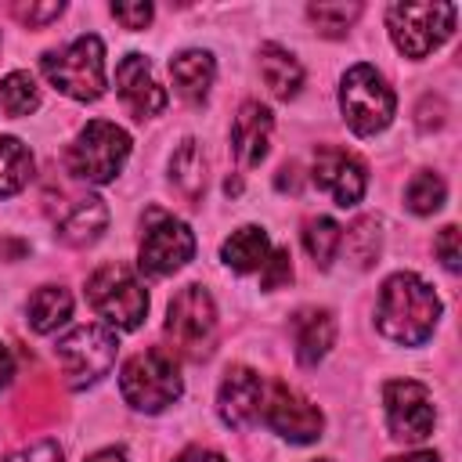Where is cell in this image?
<instances>
[{
    "label": "cell",
    "mask_w": 462,
    "mask_h": 462,
    "mask_svg": "<svg viewBox=\"0 0 462 462\" xmlns=\"http://www.w3.org/2000/svg\"><path fill=\"white\" fill-rule=\"evenodd\" d=\"M440 318V300L437 292L419 278V274H393L379 289V307H375V325L386 339L419 346L433 336Z\"/></svg>",
    "instance_id": "cell-1"
},
{
    "label": "cell",
    "mask_w": 462,
    "mask_h": 462,
    "mask_svg": "<svg viewBox=\"0 0 462 462\" xmlns=\"http://www.w3.org/2000/svg\"><path fill=\"white\" fill-rule=\"evenodd\" d=\"M40 69L54 90L76 101H97L105 94V43L94 32L76 36L65 51L43 54Z\"/></svg>",
    "instance_id": "cell-2"
},
{
    "label": "cell",
    "mask_w": 462,
    "mask_h": 462,
    "mask_svg": "<svg viewBox=\"0 0 462 462\" xmlns=\"http://www.w3.org/2000/svg\"><path fill=\"white\" fill-rule=\"evenodd\" d=\"M126 155H130V134L108 119H94L76 134L65 162L72 177L87 184H108L119 177Z\"/></svg>",
    "instance_id": "cell-3"
},
{
    "label": "cell",
    "mask_w": 462,
    "mask_h": 462,
    "mask_svg": "<svg viewBox=\"0 0 462 462\" xmlns=\"http://www.w3.org/2000/svg\"><path fill=\"white\" fill-rule=\"evenodd\" d=\"M87 303L112 328H137L148 314V292L126 263H105L87 282Z\"/></svg>",
    "instance_id": "cell-4"
},
{
    "label": "cell",
    "mask_w": 462,
    "mask_h": 462,
    "mask_svg": "<svg viewBox=\"0 0 462 462\" xmlns=\"http://www.w3.org/2000/svg\"><path fill=\"white\" fill-rule=\"evenodd\" d=\"M119 393L137 411H162L180 397V372L173 354L166 350H141L119 372Z\"/></svg>",
    "instance_id": "cell-5"
},
{
    "label": "cell",
    "mask_w": 462,
    "mask_h": 462,
    "mask_svg": "<svg viewBox=\"0 0 462 462\" xmlns=\"http://www.w3.org/2000/svg\"><path fill=\"white\" fill-rule=\"evenodd\" d=\"M339 108H343V119L354 134L368 137V134H379L390 126L393 119V108H397V97L390 90V83L372 69V65H354L346 69L343 83H339Z\"/></svg>",
    "instance_id": "cell-6"
},
{
    "label": "cell",
    "mask_w": 462,
    "mask_h": 462,
    "mask_svg": "<svg viewBox=\"0 0 462 462\" xmlns=\"http://www.w3.org/2000/svg\"><path fill=\"white\" fill-rule=\"evenodd\" d=\"M166 336H170L173 350L180 357H191V361H202L213 350L217 307L202 285H184L173 296V303L166 310Z\"/></svg>",
    "instance_id": "cell-7"
},
{
    "label": "cell",
    "mask_w": 462,
    "mask_h": 462,
    "mask_svg": "<svg viewBox=\"0 0 462 462\" xmlns=\"http://www.w3.org/2000/svg\"><path fill=\"white\" fill-rule=\"evenodd\" d=\"M116 332L105 325H76L54 343V357L61 361V372L72 390L94 386L101 375H108L116 361Z\"/></svg>",
    "instance_id": "cell-8"
},
{
    "label": "cell",
    "mask_w": 462,
    "mask_h": 462,
    "mask_svg": "<svg viewBox=\"0 0 462 462\" xmlns=\"http://www.w3.org/2000/svg\"><path fill=\"white\" fill-rule=\"evenodd\" d=\"M455 14V4H393L386 11V25L401 54L426 58L451 36Z\"/></svg>",
    "instance_id": "cell-9"
},
{
    "label": "cell",
    "mask_w": 462,
    "mask_h": 462,
    "mask_svg": "<svg viewBox=\"0 0 462 462\" xmlns=\"http://www.w3.org/2000/svg\"><path fill=\"white\" fill-rule=\"evenodd\" d=\"M260 419L267 422V430H274L278 437H285L292 444H310L325 430L321 408L314 401H307L300 390H292L289 383H282V379L271 383V386H263Z\"/></svg>",
    "instance_id": "cell-10"
},
{
    "label": "cell",
    "mask_w": 462,
    "mask_h": 462,
    "mask_svg": "<svg viewBox=\"0 0 462 462\" xmlns=\"http://www.w3.org/2000/svg\"><path fill=\"white\" fill-rule=\"evenodd\" d=\"M191 256H195L191 227L177 217L155 213V224L144 227V238H141V249H137V267L152 278H166V274L180 271Z\"/></svg>",
    "instance_id": "cell-11"
},
{
    "label": "cell",
    "mask_w": 462,
    "mask_h": 462,
    "mask_svg": "<svg viewBox=\"0 0 462 462\" xmlns=\"http://www.w3.org/2000/svg\"><path fill=\"white\" fill-rule=\"evenodd\" d=\"M383 404H386L390 437L408 440V444H419V440H426L433 433L437 411H433L430 390L422 383H415V379H393V383H386Z\"/></svg>",
    "instance_id": "cell-12"
},
{
    "label": "cell",
    "mask_w": 462,
    "mask_h": 462,
    "mask_svg": "<svg viewBox=\"0 0 462 462\" xmlns=\"http://www.w3.org/2000/svg\"><path fill=\"white\" fill-rule=\"evenodd\" d=\"M310 177L318 184V191H325L336 206H357L365 188H368V177H365V166L357 155L336 148V144H321L314 152V166H310Z\"/></svg>",
    "instance_id": "cell-13"
},
{
    "label": "cell",
    "mask_w": 462,
    "mask_h": 462,
    "mask_svg": "<svg viewBox=\"0 0 462 462\" xmlns=\"http://www.w3.org/2000/svg\"><path fill=\"white\" fill-rule=\"evenodd\" d=\"M260 404H263V379L245 365L227 368L217 393V415L224 419V426L231 430L253 426L260 419Z\"/></svg>",
    "instance_id": "cell-14"
},
{
    "label": "cell",
    "mask_w": 462,
    "mask_h": 462,
    "mask_svg": "<svg viewBox=\"0 0 462 462\" xmlns=\"http://www.w3.org/2000/svg\"><path fill=\"white\" fill-rule=\"evenodd\" d=\"M116 90H119L123 105H126L137 119L159 116V112L166 108V90L155 83L152 65H148L144 54H126V58L116 65Z\"/></svg>",
    "instance_id": "cell-15"
},
{
    "label": "cell",
    "mask_w": 462,
    "mask_h": 462,
    "mask_svg": "<svg viewBox=\"0 0 462 462\" xmlns=\"http://www.w3.org/2000/svg\"><path fill=\"white\" fill-rule=\"evenodd\" d=\"M271 130H274L271 108H263L260 101H245L231 123V152L238 155V162L260 166L271 148Z\"/></svg>",
    "instance_id": "cell-16"
},
{
    "label": "cell",
    "mask_w": 462,
    "mask_h": 462,
    "mask_svg": "<svg viewBox=\"0 0 462 462\" xmlns=\"http://www.w3.org/2000/svg\"><path fill=\"white\" fill-rule=\"evenodd\" d=\"M292 343H296V361L303 368H314L328 346L336 343V318L325 307H307L292 318Z\"/></svg>",
    "instance_id": "cell-17"
},
{
    "label": "cell",
    "mask_w": 462,
    "mask_h": 462,
    "mask_svg": "<svg viewBox=\"0 0 462 462\" xmlns=\"http://www.w3.org/2000/svg\"><path fill=\"white\" fill-rule=\"evenodd\" d=\"M170 76H173V87L184 101H206L209 87H213V76H217V61L209 51H180L173 61H170Z\"/></svg>",
    "instance_id": "cell-18"
},
{
    "label": "cell",
    "mask_w": 462,
    "mask_h": 462,
    "mask_svg": "<svg viewBox=\"0 0 462 462\" xmlns=\"http://www.w3.org/2000/svg\"><path fill=\"white\" fill-rule=\"evenodd\" d=\"M108 227V206L97 195L79 199L61 220H58V238L65 245H90L101 238V231Z\"/></svg>",
    "instance_id": "cell-19"
},
{
    "label": "cell",
    "mask_w": 462,
    "mask_h": 462,
    "mask_svg": "<svg viewBox=\"0 0 462 462\" xmlns=\"http://www.w3.org/2000/svg\"><path fill=\"white\" fill-rule=\"evenodd\" d=\"M267 256H271L267 231H263V227H253V224H245V227L231 231V238L220 245V260H224L231 271H238V274L263 271Z\"/></svg>",
    "instance_id": "cell-20"
},
{
    "label": "cell",
    "mask_w": 462,
    "mask_h": 462,
    "mask_svg": "<svg viewBox=\"0 0 462 462\" xmlns=\"http://www.w3.org/2000/svg\"><path fill=\"white\" fill-rule=\"evenodd\" d=\"M260 76H263V83L271 87V94L282 97V101L296 97L300 87H303V69H300V61H296L285 47H278V43H263V47H260Z\"/></svg>",
    "instance_id": "cell-21"
},
{
    "label": "cell",
    "mask_w": 462,
    "mask_h": 462,
    "mask_svg": "<svg viewBox=\"0 0 462 462\" xmlns=\"http://www.w3.org/2000/svg\"><path fill=\"white\" fill-rule=\"evenodd\" d=\"M29 325H32V332H54L58 325H65L69 321V314H72V296H69V289H61V285H43V289H36L32 296H29Z\"/></svg>",
    "instance_id": "cell-22"
},
{
    "label": "cell",
    "mask_w": 462,
    "mask_h": 462,
    "mask_svg": "<svg viewBox=\"0 0 462 462\" xmlns=\"http://www.w3.org/2000/svg\"><path fill=\"white\" fill-rule=\"evenodd\" d=\"M170 180H173V188L188 202H199V195L206 188V159H202V152H199L195 141H184L173 152V159H170Z\"/></svg>",
    "instance_id": "cell-23"
},
{
    "label": "cell",
    "mask_w": 462,
    "mask_h": 462,
    "mask_svg": "<svg viewBox=\"0 0 462 462\" xmlns=\"http://www.w3.org/2000/svg\"><path fill=\"white\" fill-rule=\"evenodd\" d=\"M32 177V155L18 137H0V195H14Z\"/></svg>",
    "instance_id": "cell-24"
},
{
    "label": "cell",
    "mask_w": 462,
    "mask_h": 462,
    "mask_svg": "<svg viewBox=\"0 0 462 462\" xmlns=\"http://www.w3.org/2000/svg\"><path fill=\"white\" fill-rule=\"evenodd\" d=\"M303 245H307V253L318 267H328L336 260L339 245H343V227L328 217H314V220L303 224Z\"/></svg>",
    "instance_id": "cell-25"
},
{
    "label": "cell",
    "mask_w": 462,
    "mask_h": 462,
    "mask_svg": "<svg viewBox=\"0 0 462 462\" xmlns=\"http://www.w3.org/2000/svg\"><path fill=\"white\" fill-rule=\"evenodd\" d=\"M444 195H448V188H444L440 173L422 170V173H415L411 184L404 188V206H408L415 217H430V213H437V209L444 206Z\"/></svg>",
    "instance_id": "cell-26"
},
{
    "label": "cell",
    "mask_w": 462,
    "mask_h": 462,
    "mask_svg": "<svg viewBox=\"0 0 462 462\" xmlns=\"http://www.w3.org/2000/svg\"><path fill=\"white\" fill-rule=\"evenodd\" d=\"M36 105H40V90L29 72H11L0 79V108L7 116H14V119L29 116V112H36Z\"/></svg>",
    "instance_id": "cell-27"
},
{
    "label": "cell",
    "mask_w": 462,
    "mask_h": 462,
    "mask_svg": "<svg viewBox=\"0 0 462 462\" xmlns=\"http://www.w3.org/2000/svg\"><path fill=\"white\" fill-rule=\"evenodd\" d=\"M361 14V4H310L307 18L318 25V32L325 36H343Z\"/></svg>",
    "instance_id": "cell-28"
},
{
    "label": "cell",
    "mask_w": 462,
    "mask_h": 462,
    "mask_svg": "<svg viewBox=\"0 0 462 462\" xmlns=\"http://www.w3.org/2000/svg\"><path fill=\"white\" fill-rule=\"evenodd\" d=\"M346 253L357 267H372L379 256V224L372 217H361L350 231H346Z\"/></svg>",
    "instance_id": "cell-29"
},
{
    "label": "cell",
    "mask_w": 462,
    "mask_h": 462,
    "mask_svg": "<svg viewBox=\"0 0 462 462\" xmlns=\"http://www.w3.org/2000/svg\"><path fill=\"white\" fill-rule=\"evenodd\" d=\"M458 227L455 224H448V227H440V235H437V242H433V249H437V256H440V263L448 267V271H458V263H462V249H458Z\"/></svg>",
    "instance_id": "cell-30"
},
{
    "label": "cell",
    "mask_w": 462,
    "mask_h": 462,
    "mask_svg": "<svg viewBox=\"0 0 462 462\" xmlns=\"http://www.w3.org/2000/svg\"><path fill=\"white\" fill-rule=\"evenodd\" d=\"M292 278V263H289V253L285 249H274L263 263V289H282L285 282Z\"/></svg>",
    "instance_id": "cell-31"
},
{
    "label": "cell",
    "mask_w": 462,
    "mask_h": 462,
    "mask_svg": "<svg viewBox=\"0 0 462 462\" xmlns=\"http://www.w3.org/2000/svg\"><path fill=\"white\" fill-rule=\"evenodd\" d=\"M61 11H65L61 0H58V4H18V7H14V14H18L25 25H47V22H54Z\"/></svg>",
    "instance_id": "cell-32"
},
{
    "label": "cell",
    "mask_w": 462,
    "mask_h": 462,
    "mask_svg": "<svg viewBox=\"0 0 462 462\" xmlns=\"http://www.w3.org/2000/svg\"><path fill=\"white\" fill-rule=\"evenodd\" d=\"M112 18L126 29H144L152 22V4H112Z\"/></svg>",
    "instance_id": "cell-33"
},
{
    "label": "cell",
    "mask_w": 462,
    "mask_h": 462,
    "mask_svg": "<svg viewBox=\"0 0 462 462\" xmlns=\"http://www.w3.org/2000/svg\"><path fill=\"white\" fill-rule=\"evenodd\" d=\"M7 462H61V448H58L54 440H40V444H32V448L14 451Z\"/></svg>",
    "instance_id": "cell-34"
},
{
    "label": "cell",
    "mask_w": 462,
    "mask_h": 462,
    "mask_svg": "<svg viewBox=\"0 0 462 462\" xmlns=\"http://www.w3.org/2000/svg\"><path fill=\"white\" fill-rule=\"evenodd\" d=\"M274 184H278V191H300V166H296V162L282 166Z\"/></svg>",
    "instance_id": "cell-35"
},
{
    "label": "cell",
    "mask_w": 462,
    "mask_h": 462,
    "mask_svg": "<svg viewBox=\"0 0 462 462\" xmlns=\"http://www.w3.org/2000/svg\"><path fill=\"white\" fill-rule=\"evenodd\" d=\"M11 375H14V361H11V350L0 343V390L11 383Z\"/></svg>",
    "instance_id": "cell-36"
},
{
    "label": "cell",
    "mask_w": 462,
    "mask_h": 462,
    "mask_svg": "<svg viewBox=\"0 0 462 462\" xmlns=\"http://www.w3.org/2000/svg\"><path fill=\"white\" fill-rule=\"evenodd\" d=\"M177 462H224L217 451H206V448H191V451H184Z\"/></svg>",
    "instance_id": "cell-37"
},
{
    "label": "cell",
    "mask_w": 462,
    "mask_h": 462,
    "mask_svg": "<svg viewBox=\"0 0 462 462\" xmlns=\"http://www.w3.org/2000/svg\"><path fill=\"white\" fill-rule=\"evenodd\" d=\"M390 462H440L433 451H411V455H397V458H390Z\"/></svg>",
    "instance_id": "cell-38"
},
{
    "label": "cell",
    "mask_w": 462,
    "mask_h": 462,
    "mask_svg": "<svg viewBox=\"0 0 462 462\" xmlns=\"http://www.w3.org/2000/svg\"><path fill=\"white\" fill-rule=\"evenodd\" d=\"M87 462H126V455H123V451H116V448H108V451H97V455H90Z\"/></svg>",
    "instance_id": "cell-39"
},
{
    "label": "cell",
    "mask_w": 462,
    "mask_h": 462,
    "mask_svg": "<svg viewBox=\"0 0 462 462\" xmlns=\"http://www.w3.org/2000/svg\"><path fill=\"white\" fill-rule=\"evenodd\" d=\"M318 462H328V458H318Z\"/></svg>",
    "instance_id": "cell-40"
}]
</instances>
